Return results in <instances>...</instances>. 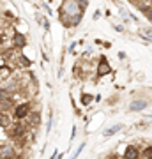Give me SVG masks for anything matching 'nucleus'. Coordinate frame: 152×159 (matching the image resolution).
Returning <instances> with one entry per match:
<instances>
[{"instance_id":"obj_9","label":"nucleus","mask_w":152,"mask_h":159,"mask_svg":"<svg viewBox=\"0 0 152 159\" xmlns=\"http://www.w3.org/2000/svg\"><path fill=\"white\" fill-rule=\"evenodd\" d=\"M149 20H150V21H152V12H149Z\"/></svg>"},{"instance_id":"obj_7","label":"nucleus","mask_w":152,"mask_h":159,"mask_svg":"<svg viewBox=\"0 0 152 159\" xmlns=\"http://www.w3.org/2000/svg\"><path fill=\"white\" fill-rule=\"evenodd\" d=\"M16 43H18V46H23L25 39H21V35H18V37H16Z\"/></svg>"},{"instance_id":"obj_5","label":"nucleus","mask_w":152,"mask_h":159,"mask_svg":"<svg viewBox=\"0 0 152 159\" xmlns=\"http://www.w3.org/2000/svg\"><path fill=\"white\" fill-rule=\"evenodd\" d=\"M99 74H106V62L101 60V66H99Z\"/></svg>"},{"instance_id":"obj_6","label":"nucleus","mask_w":152,"mask_h":159,"mask_svg":"<svg viewBox=\"0 0 152 159\" xmlns=\"http://www.w3.org/2000/svg\"><path fill=\"white\" fill-rule=\"evenodd\" d=\"M118 129H120V125H115V127H112V129H108L104 134H106V136H110V134H113V133H117Z\"/></svg>"},{"instance_id":"obj_4","label":"nucleus","mask_w":152,"mask_h":159,"mask_svg":"<svg viewBox=\"0 0 152 159\" xmlns=\"http://www.w3.org/2000/svg\"><path fill=\"white\" fill-rule=\"evenodd\" d=\"M141 108H145V102L143 101H138V102H133L131 104V110H141Z\"/></svg>"},{"instance_id":"obj_3","label":"nucleus","mask_w":152,"mask_h":159,"mask_svg":"<svg viewBox=\"0 0 152 159\" xmlns=\"http://www.w3.org/2000/svg\"><path fill=\"white\" fill-rule=\"evenodd\" d=\"M138 156V150H136L135 147H127V150H126V157H136Z\"/></svg>"},{"instance_id":"obj_2","label":"nucleus","mask_w":152,"mask_h":159,"mask_svg":"<svg viewBox=\"0 0 152 159\" xmlns=\"http://www.w3.org/2000/svg\"><path fill=\"white\" fill-rule=\"evenodd\" d=\"M9 124H11V120H9V115L0 113V125H2V127H9Z\"/></svg>"},{"instance_id":"obj_8","label":"nucleus","mask_w":152,"mask_h":159,"mask_svg":"<svg viewBox=\"0 0 152 159\" xmlns=\"http://www.w3.org/2000/svg\"><path fill=\"white\" fill-rule=\"evenodd\" d=\"M143 156H145V157H149V156H152V148H147L145 152H143Z\"/></svg>"},{"instance_id":"obj_1","label":"nucleus","mask_w":152,"mask_h":159,"mask_svg":"<svg viewBox=\"0 0 152 159\" xmlns=\"http://www.w3.org/2000/svg\"><path fill=\"white\" fill-rule=\"evenodd\" d=\"M14 115H16V119H25L28 115V108L27 106H18L16 111H14Z\"/></svg>"}]
</instances>
